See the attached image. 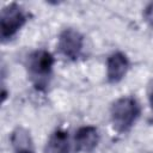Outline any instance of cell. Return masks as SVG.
Returning <instances> with one entry per match:
<instances>
[{
  "label": "cell",
  "mask_w": 153,
  "mask_h": 153,
  "mask_svg": "<svg viewBox=\"0 0 153 153\" xmlns=\"http://www.w3.org/2000/svg\"><path fill=\"white\" fill-rule=\"evenodd\" d=\"M54 62L55 59L53 54L45 49L33 50L27 55L25 66L29 78L37 90L44 91L48 87L53 74Z\"/></svg>",
  "instance_id": "cell-1"
},
{
  "label": "cell",
  "mask_w": 153,
  "mask_h": 153,
  "mask_svg": "<svg viewBox=\"0 0 153 153\" xmlns=\"http://www.w3.org/2000/svg\"><path fill=\"white\" fill-rule=\"evenodd\" d=\"M141 108L136 98L123 96L116 99L110 108V120L112 127L118 133H127L137 121Z\"/></svg>",
  "instance_id": "cell-2"
},
{
  "label": "cell",
  "mask_w": 153,
  "mask_h": 153,
  "mask_svg": "<svg viewBox=\"0 0 153 153\" xmlns=\"http://www.w3.org/2000/svg\"><path fill=\"white\" fill-rule=\"evenodd\" d=\"M29 19L27 12L18 4H10L1 10V39L2 42L11 39L25 25Z\"/></svg>",
  "instance_id": "cell-3"
},
{
  "label": "cell",
  "mask_w": 153,
  "mask_h": 153,
  "mask_svg": "<svg viewBox=\"0 0 153 153\" xmlns=\"http://www.w3.org/2000/svg\"><path fill=\"white\" fill-rule=\"evenodd\" d=\"M59 51L67 60L75 61L81 56L84 48V36L73 27H67L61 31L57 42Z\"/></svg>",
  "instance_id": "cell-4"
},
{
  "label": "cell",
  "mask_w": 153,
  "mask_h": 153,
  "mask_svg": "<svg viewBox=\"0 0 153 153\" xmlns=\"http://www.w3.org/2000/svg\"><path fill=\"white\" fill-rule=\"evenodd\" d=\"M129 69V60L121 51L112 53L106 61V79L111 84L120 82Z\"/></svg>",
  "instance_id": "cell-5"
},
{
  "label": "cell",
  "mask_w": 153,
  "mask_h": 153,
  "mask_svg": "<svg viewBox=\"0 0 153 153\" xmlns=\"http://www.w3.org/2000/svg\"><path fill=\"white\" fill-rule=\"evenodd\" d=\"M99 142V131L93 126L80 127L74 136L75 148L79 152L90 153L92 152Z\"/></svg>",
  "instance_id": "cell-6"
},
{
  "label": "cell",
  "mask_w": 153,
  "mask_h": 153,
  "mask_svg": "<svg viewBox=\"0 0 153 153\" xmlns=\"http://www.w3.org/2000/svg\"><path fill=\"white\" fill-rule=\"evenodd\" d=\"M69 135L63 129L55 130L48 139L44 148V153H69Z\"/></svg>",
  "instance_id": "cell-7"
},
{
  "label": "cell",
  "mask_w": 153,
  "mask_h": 153,
  "mask_svg": "<svg viewBox=\"0 0 153 153\" xmlns=\"http://www.w3.org/2000/svg\"><path fill=\"white\" fill-rule=\"evenodd\" d=\"M142 16H143V19L146 22V24L153 29V2H149L145 8H143V12H142Z\"/></svg>",
  "instance_id": "cell-8"
},
{
  "label": "cell",
  "mask_w": 153,
  "mask_h": 153,
  "mask_svg": "<svg viewBox=\"0 0 153 153\" xmlns=\"http://www.w3.org/2000/svg\"><path fill=\"white\" fill-rule=\"evenodd\" d=\"M148 100H149V104H151V108L153 110V81L148 88Z\"/></svg>",
  "instance_id": "cell-9"
},
{
  "label": "cell",
  "mask_w": 153,
  "mask_h": 153,
  "mask_svg": "<svg viewBox=\"0 0 153 153\" xmlns=\"http://www.w3.org/2000/svg\"><path fill=\"white\" fill-rule=\"evenodd\" d=\"M16 153H35V149L33 147H29V148H23V149H18V151H14Z\"/></svg>",
  "instance_id": "cell-10"
}]
</instances>
